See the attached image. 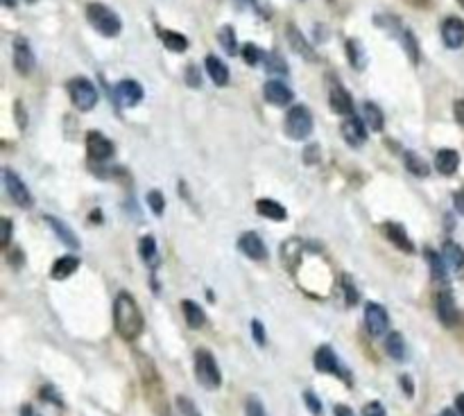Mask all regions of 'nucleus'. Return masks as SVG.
<instances>
[{
	"instance_id": "1",
	"label": "nucleus",
	"mask_w": 464,
	"mask_h": 416,
	"mask_svg": "<svg viewBox=\"0 0 464 416\" xmlns=\"http://www.w3.org/2000/svg\"><path fill=\"white\" fill-rule=\"evenodd\" d=\"M114 324L118 335L127 341H134L136 337H141V333L145 328V319L143 312L138 308V303L134 301V296L127 292H120L116 296L114 303Z\"/></svg>"
},
{
	"instance_id": "2",
	"label": "nucleus",
	"mask_w": 464,
	"mask_h": 416,
	"mask_svg": "<svg viewBox=\"0 0 464 416\" xmlns=\"http://www.w3.org/2000/svg\"><path fill=\"white\" fill-rule=\"evenodd\" d=\"M86 18L102 36H118L123 29L120 18L114 10H109L107 5L102 3H88L86 7Z\"/></svg>"
},
{
	"instance_id": "3",
	"label": "nucleus",
	"mask_w": 464,
	"mask_h": 416,
	"mask_svg": "<svg viewBox=\"0 0 464 416\" xmlns=\"http://www.w3.org/2000/svg\"><path fill=\"white\" fill-rule=\"evenodd\" d=\"M195 378L206 389H218L222 385V374H220L218 362L213 358V353L206 351V348L195 351Z\"/></svg>"
},
{
	"instance_id": "4",
	"label": "nucleus",
	"mask_w": 464,
	"mask_h": 416,
	"mask_svg": "<svg viewBox=\"0 0 464 416\" xmlns=\"http://www.w3.org/2000/svg\"><path fill=\"white\" fill-rule=\"evenodd\" d=\"M313 131V114L308 111L304 104H297L288 111L285 116V133L292 140H304L311 136Z\"/></svg>"
},
{
	"instance_id": "5",
	"label": "nucleus",
	"mask_w": 464,
	"mask_h": 416,
	"mask_svg": "<svg viewBox=\"0 0 464 416\" xmlns=\"http://www.w3.org/2000/svg\"><path fill=\"white\" fill-rule=\"evenodd\" d=\"M68 93H70L73 104H75L79 111H91L95 104H98V91H95V86L84 77L70 79L68 81Z\"/></svg>"
},
{
	"instance_id": "6",
	"label": "nucleus",
	"mask_w": 464,
	"mask_h": 416,
	"mask_svg": "<svg viewBox=\"0 0 464 416\" xmlns=\"http://www.w3.org/2000/svg\"><path fill=\"white\" fill-rule=\"evenodd\" d=\"M315 369H318L320 374H333L351 385V378L347 376V371L340 367V360H337V355L331 346L318 348V353H315Z\"/></svg>"
},
{
	"instance_id": "7",
	"label": "nucleus",
	"mask_w": 464,
	"mask_h": 416,
	"mask_svg": "<svg viewBox=\"0 0 464 416\" xmlns=\"http://www.w3.org/2000/svg\"><path fill=\"white\" fill-rule=\"evenodd\" d=\"M3 177H5L7 195L12 197V202L18 204L21 208H29V206H32V195H29V190L25 188L23 179H21L16 172H12L10 168L3 170Z\"/></svg>"
},
{
	"instance_id": "8",
	"label": "nucleus",
	"mask_w": 464,
	"mask_h": 416,
	"mask_svg": "<svg viewBox=\"0 0 464 416\" xmlns=\"http://www.w3.org/2000/svg\"><path fill=\"white\" fill-rule=\"evenodd\" d=\"M365 324H367V330H370L372 337H381L385 335L387 328H389V317L383 306L378 303H367L365 306Z\"/></svg>"
},
{
	"instance_id": "9",
	"label": "nucleus",
	"mask_w": 464,
	"mask_h": 416,
	"mask_svg": "<svg viewBox=\"0 0 464 416\" xmlns=\"http://www.w3.org/2000/svg\"><path fill=\"white\" fill-rule=\"evenodd\" d=\"M86 152L91 161H107L114 156V143L100 131H88L86 133Z\"/></svg>"
},
{
	"instance_id": "10",
	"label": "nucleus",
	"mask_w": 464,
	"mask_h": 416,
	"mask_svg": "<svg viewBox=\"0 0 464 416\" xmlns=\"http://www.w3.org/2000/svg\"><path fill=\"white\" fill-rule=\"evenodd\" d=\"M14 68H16L21 75H29V73L34 70V52L23 36L14 39Z\"/></svg>"
},
{
	"instance_id": "11",
	"label": "nucleus",
	"mask_w": 464,
	"mask_h": 416,
	"mask_svg": "<svg viewBox=\"0 0 464 416\" xmlns=\"http://www.w3.org/2000/svg\"><path fill=\"white\" fill-rule=\"evenodd\" d=\"M435 310H437L439 322L444 326H453L455 322H458V308H455V299L448 289H441V292L437 294Z\"/></svg>"
},
{
	"instance_id": "12",
	"label": "nucleus",
	"mask_w": 464,
	"mask_h": 416,
	"mask_svg": "<svg viewBox=\"0 0 464 416\" xmlns=\"http://www.w3.org/2000/svg\"><path fill=\"white\" fill-rule=\"evenodd\" d=\"M238 247H240V251L245 254L247 258H252V260H265L268 258V247H265V242L261 240V235L259 233H242L240 235V240H238Z\"/></svg>"
},
{
	"instance_id": "13",
	"label": "nucleus",
	"mask_w": 464,
	"mask_h": 416,
	"mask_svg": "<svg viewBox=\"0 0 464 416\" xmlns=\"http://www.w3.org/2000/svg\"><path fill=\"white\" fill-rule=\"evenodd\" d=\"M441 39H444L446 46L453 50L464 46V23L458 16H451L444 21V25H441Z\"/></svg>"
},
{
	"instance_id": "14",
	"label": "nucleus",
	"mask_w": 464,
	"mask_h": 416,
	"mask_svg": "<svg viewBox=\"0 0 464 416\" xmlns=\"http://www.w3.org/2000/svg\"><path fill=\"white\" fill-rule=\"evenodd\" d=\"M116 98L123 107H136V104L143 100V88L134 79H123L120 84L116 86Z\"/></svg>"
},
{
	"instance_id": "15",
	"label": "nucleus",
	"mask_w": 464,
	"mask_h": 416,
	"mask_svg": "<svg viewBox=\"0 0 464 416\" xmlns=\"http://www.w3.org/2000/svg\"><path fill=\"white\" fill-rule=\"evenodd\" d=\"M288 43H290V48L297 52L299 57H304V59H308V62H318V52L313 50V46L308 43V39L304 34L299 32V27L297 25H288Z\"/></svg>"
},
{
	"instance_id": "16",
	"label": "nucleus",
	"mask_w": 464,
	"mask_h": 416,
	"mask_svg": "<svg viewBox=\"0 0 464 416\" xmlns=\"http://www.w3.org/2000/svg\"><path fill=\"white\" fill-rule=\"evenodd\" d=\"M342 138L347 140L351 147H363L367 143V131H365V125L360 118L351 116L349 120H344L342 125Z\"/></svg>"
},
{
	"instance_id": "17",
	"label": "nucleus",
	"mask_w": 464,
	"mask_h": 416,
	"mask_svg": "<svg viewBox=\"0 0 464 416\" xmlns=\"http://www.w3.org/2000/svg\"><path fill=\"white\" fill-rule=\"evenodd\" d=\"M383 233H385V237L394 244V247H399L401 251H406V254H412V251H415V244H412V240L408 237L406 229H403L401 224H396V222H387V224H383Z\"/></svg>"
},
{
	"instance_id": "18",
	"label": "nucleus",
	"mask_w": 464,
	"mask_h": 416,
	"mask_svg": "<svg viewBox=\"0 0 464 416\" xmlns=\"http://www.w3.org/2000/svg\"><path fill=\"white\" fill-rule=\"evenodd\" d=\"M263 93H265V100L270 104H274V107H285V104H290V100H292L290 88L276 79H270L268 84H265Z\"/></svg>"
},
{
	"instance_id": "19",
	"label": "nucleus",
	"mask_w": 464,
	"mask_h": 416,
	"mask_svg": "<svg viewBox=\"0 0 464 416\" xmlns=\"http://www.w3.org/2000/svg\"><path fill=\"white\" fill-rule=\"evenodd\" d=\"M328 104L337 116H351L353 114V100L342 86H333L328 93Z\"/></svg>"
},
{
	"instance_id": "20",
	"label": "nucleus",
	"mask_w": 464,
	"mask_h": 416,
	"mask_svg": "<svg viewBox=\"0 0 464 416\" xmlns=\"http://www.w3.org/2000/svg\"><path fill=\"white\" fill-rule=\"evenodd\" d=\"M458 166H460V154L455 150H439L435 154V168L437 172H441L444 177H451L458 172Z\"/></svg>"
},
{
	"instance_id": "21",
	"label": "nucleus",
	"mask_w": 464,
	"mask_h": 416,
	"mask_svg": "<svg viewBox=\"0 0 464 416\" xmlns=\"http://www.w3.org/2000/svg\"><path fill=\"white\" fill-rule=\"evenodd\" d=\"M301 254H304V242H301L299 237H290V240H285L281 244V260L288 270H292V267L297 265Z\"/></svg>"
},
{
	"instance_id": "22",
	"label": "nucleus",
	"mask_w": 464,
	"mask_h": 416,
	"mask_svg": "<svg viewBox=\"0 0 464 416\" xmlns=\"http://www.w3.org/2000/svg\"><path fill=\"white\" fill-rule=\"evenodd\" d=\"M181 310H183V317H186L188 328L197 330V328H202V326L206 324V315H204V310H202L200 306H197L195 301H190V299L181 301Z\"/></svg>"
},
{
	"instance_id": "23",
	"label": "nucleus",
	"mask_w": 464,
	"mask_h": 416,
	"mask_svg": "<svg viewBox=\"0 0 464 416\" xmlns=\"http://www.w3.org/2000/svg\"><path fill=\"white\" fill-rule=\"evenodd\" d=\"M256 213L268 220H274V222H283L285 215H288L285 208L279 202H274V199H259V202H256Z\"/></svg>"
},
{
	"instance_id": "24",
	"label": "nucleus",
	"mask_w": 464,
	"mask_h": 416,
	"mask_svg": "<svg viewBox=\"0 0 464 416\" xmlns=\"http://www.w3.org/2000/svg\"><path fill=\"white\" fill-rule=\"evenodd\" d=\"M206 70H209V75L213 79V84L218 86H224L227 81H229V68L224 66V62H220L216 55H209L206 57Z\"/></svg>"
},
{
	"instance_id": "25",
	"label": "nucleus",
	"mask_w": 464,
	"mask_h": 416,
	"mask_svg": "<svg viewBox=\"0 0 464 416\" xmlns=\"http://www.w3.org/2000/svg\"><path fill=\"white\" fill-rule=\"evenodd\" d=\"M77 267H79V258L77 256H62L53 265V270H50V276L57 278V281H64V278H68L70 274L77 270Z\"/></svg>"
},
{
	"instance_id": "26",
	"label": "nucleus",
	"mask_w": 464,
	"mask_h": 416,
	"mask_svg": "<svg viewBox=\"0 0 464 416\" xmlns=\"http://www.w3.org/2000/svg\"><path fill=\"white\" fill-rule=\"evenodd\" d=\"M385 351L392 360H406L408 346H406V339H403L401 333H389L385 337Z\"/></svg>"
},
{
	"instance_id": "27",
	"label": "nucleus",
	"mask_w": 464,
	"mask_h": 416,
	"mask_svg": "<svg viewBox=\"0 0 464 416\" xmlns=\"http://www.w3.org/2000/svg\"><path fill=\"white\" fill-rule=\"evenodd\" d=\"M441 256H444V260H446V265L451 267V270H462L464 267V251H462V247L460 244H455V242H444V249H441Z\"/></svg>"
},
{
	"instance_id": "28",
	"label": "nucleus",
	"mask_w": 464,
	"mask_h": 416,
	"mask_svg": "<svg viewBox=\"0 0 464 416\" xmlns=\"http://www.w3.org/2000/svg\"><path fill=\"white\" fill-rule=\"evenodd\" d=\"M363 116H365L367 127H370L372 131H381L383 127H385V118H383V111L374 102H365L363 104Z\"/></svg>"
},
{
	"instance_id": "29",
	"label": "nucleus",
	"mask_w": 464,
	"mask_h": 416,
	"mask_svg": "<svg viewBox=\"0 0 464 416\" xmlns=\"http://www.w3.org/2000/svg\"><path fill=\"white\" fill-rule=\"evenodd\" d=\"M46 222L50 224V229H53V231H55L59 237H62V242H64V244H68V247H73V249H77V247H79L77 235L73 233L70 229L64 224L62 220H59V218H46Z\"/></svg>"
},
{
	"instance_id": "30",
	"label": "nucleus",
	"mask_w": 464,
	"mask_h": 416,
	"mask_svg": "<svg viewBox=\"0 0 464 416\" xmlns=\"http://www.w3.org/2000/svg\"><path fill=\"white\" fill-rule=\"evenodd\" d=\"M159 36L164 41V46L172 52H183L188 48V39L179 32H172V29H159Z\"/></svg>"
},
{
	"instance_id": "31",
	"label": "nucleus",
	"mask_w": 464,
	"mask_h": 416,
	"mask_svg": "<svg viewBox=\"0 0 464 416\" xmlns=\"http://www.w3.org/2000/svg\"><path fill=\"white\" fill-rule=\"evenodd\" d=\"M138 251H141V258L147 265L157 267L159 265V251H157V242H154L152 235H143L141 242H138Z\"/></svg>"
},
{
	"instance_id": "32",
	"label": "nucleus",
	"mask_w": 464,
	"mask_h": 416,
	"mask_svg": "<svg viewBox=\"0 0 464 416\" xmlns=\"http://www.w3.org/2000/svg\"><path fill=\"white\" fill-rule=\"evenodd\" d=\"M218 41H220V46L224 48V52L227 55H235V50H238V43H235V29L231 27V25H224V27H220V32H218Z\"/></svg>"
},
{
	"instance_id": "33",
	"label": "nucleus",
	"mask_w": 464,
	"mask_h": 416,
	"mask_svg": "<svg viewBox=\"0 0 464 416\" xmlns=\"http://www.w3.org/2000/svg\"><path fill=\"white\" fill-rule=\"evenodd\" d=\"M426 258H428V265H430V272H433V276L435 278H439V281H444L446 278V260H444V256H439V254H435L433 249H426Z\"/></svg>"
},
{
	"instance_id": "34",
	"label": "nucleus",
	"mask_w": 464,
	"mask_h": 416,
	"mask_svg": "<svg viewBox=\"0 0 464 416\" xmlns=\"http://www.w3.org/2000/svg\"><path fill=\"white\" fill-rule=\"evenodd\" d=\"M406 168L410 170L412 174H417V177H428L430 174L428 163H426L422 156H417L415 152H408L406 154Z\"/></svg>"
},
{
	"instance_id": "35",
	"label": "nucleus",
	"mask_w": 464,
	"mask_h": 416,
	"mask_svg": "<svg viewBox=\"0 0 464 416\" xmlns=\"http://www.w3.org/2000/svg\"><path fill=\"white\" fill-rule=\"evenodd\" d=\"M265 68H268L270 75H288V64H285L283 57L276 55V52L265 59Z\"/></svg>"
},
{
	"instance_id": "36",
	"label": "nucleus",
	"mask_w": 464,
	"mask_h": 416,
	"mask_svg": "<svg viewBox=\"0 0 464 416\" xmlns=\"http://www.w3.org/2000/svg\"><path fill=\"white\" fill-rule=\"evenodd\" d=\"M147 204H150V208H152V213H154V215H164V211H166L164 192L150 190V192H147Z\"/></svg>"
},
{
	"instance_id": "37",
	"label": "nucleus",
	"mask_w": 464,
	"mask_h": 416,
	"mask_svg": "<svg viewBox=\"0 0 464 416\" xmlns=\"http://www.w3.org/2000/svg\"><path fill=\"white\" fill-rule=\"evenodd\" d=\"M242 59H245V64L256 66V64H261L263 52L259 46H254V43H247V46H242Z\"/></svg>"
},
{
	"instance_id": "38",
	"label": "nucleus",
	"mask_w": 464,
	"mask_h": 416,
	"mask_svg": "<svg viewBox=\"0 0 464 416\" xmlns=\"http://www.w3.org/2000/svg\"><path fill=\"white\" fill-rule=\"evenodd\" d=\"M403 46H406V50H408V55H410V62L412 64H417L419 62V48H417V41H415V36H412V32H403Z\"/></svg>"
},
{
	"instance_id": "39",
	"label": "nucleus",
	"mask_w": 464,
	"mask_h": 416,
	"mask_svg": "<svg viewBox=\"0 0 464 416\" xmlns=\"http://www.w3.org/2000/svg\"><path fill=\"white\" fill-rule=\"evenodd\" d=\"M177 407H179L181 416H200V410L195 407V403L186 396H179L177 398Z\"/></svg>"
},
{
	"instance_id": "40",
	"label": "nucleus",
	"mask_w": 464,
	"mask_h": 416,
	"mask_svg": "<svg viewBox=\"0 0 464 416\" xmlns=\"http://www.w3.org/2000/svg\"><path fill=\"white\" fill-rule=\"evenodd\" d=\"M245 412H247V416H268V414H265L263 403H261V400L256 398V396H249V398H247Z\"/></svg>"
},
{
	"instance_id": "41",
	"label": "nucleus",
	"mask_w": 464,
	"mask_h": 416,
	"mask_svg": "<svg viewBox=\"0 0 464 416\" xmlns=\"http://www.w3.org/2000/svg\"><path fill=\"white\" fill-rule=\"evenodd\" d=\"M304 400H306V405H308V410H311L315 416H320L322 414V403H320V398L315 396V391H304Z\"/></svg>"
},
{
	"instance_id": "42",
	"label": "nucleus",
	"mask_w": 464,
	"mask_h": 416,
	"mask_svg": "<svg viewBox=\"0 0 464 416\" xmlns=\"http://www.w3.org/2000/svg\"><path fill=\"white\" fill-rule=\"evenodd\" d=\"M342 285H344V294H347V303H349V306H356V303H358V292H356V287H353L351 278L344 276Z\"/></svg>"
},
{
	"instance_id": "43",
	"label": "nucleus",
	"mask_w": 464,
	"mask_h": 416,
	"mask_svg": "<svg viewBox=\"0 0 464 416\" xmlns=\"http://www.w3.org/2000/svg\"><path fill=\"white\" fill-rule=\"evenodd\" d=\"M363 416H385V407H383L378 400H372L363 407Z\"/></svg>"
},
{
	"instance_id": "44",
	"label": "nucleus",
	"mask_w": 464,
	"mask_h": 416,
	"mask_svg": "<svg viewBox=\"0 0 464 416\" xmlns=\"http://www.w3.org/2000/svg\"><path fill=\"white\" fill-rule=\"evenodd\" d=\"M252 337L256 339V344L259 346H265V328H263V324L259 322V319H254L252 322Z\"/></svg>"
},
{
	"instance_id": "45",
	"label": "nucleus",
	"mask_w": 464,
	"mask_h": 416,
	"mask_svg": "<svg viewBox=\"0 0 464 416\" xmlns=\"http://www.w3.org/2000/svg\"><path fill=\"white\" fill-rule=\"evenodd\" d=\"M347 50H349V55H351V64L356 66V68H363V62H360V52H358V43L356 41H349L347 43Z\"/></svg>"
},
{
	"instance_id": "46",
	"label": "nucleus",
	"mask_w": 464,
	"mask_h": 416,
	"mask_svg": "<svg viewBox=\"0 0 464 416\" xmlns=\"http://www.w3.org/2000/svg\"><path fill=\"white\" fill-rule=\"evenodd\" d=\"M318 159H320V145H311L304 152V161L308 163V166H313V163H318Z\"/></svg>"
},
{
	"instance_id": "47",
	"label": "nucleus",
	"mask_w": 464,
	"mask_h": 416,
	"mask_svg": "<svg viewBox=\"0 0 464 416\" xmlns=\"http://www.w3.org/2000/svg\"><path fill=\"white\" fill-rule=\"evenodd\" d=\"M41 398H46L48 403H57V405H62V398L57 396V391H55L53 387H43V391H41Z\"/></svg>"
},
{
	"instance_id": "48",
	"label": "nucleus",
	"mask_w": 464,
	"mask_h": 416,
	"mask_svg": "<svg viewBox=\"0 0 464 416\" xmlns=\"http://www.w3.org/2000/svg\"><path fill=\"white\" fill-rule=\"evenodd\" d=\"M186 73H188L186 79H188V84H190V86H200V84H202V79L197 77V68H195V66H188V70H186Z\"/></svg>"
},
{
	"instance_id": "49",
	"label": "nucleus",
	"mask_w": 464,
	"mask_h": 416,
	"mask_svg": "<svg viewBox=\"0 0 464 416\" xmlns=\"http://www.w3.org/2000/svg\"><path fill=\"white\" fill-rule=\"evenodd\" d=\"M453 114H455V120H458L464 127V102L462 100H458L453 104Z\"/></svg>"
},
{
	"instance_id": "50",
	"label": "nucleus",
	"mask_w": 464,
	"mask_h": 416,
	"mask_svg": "<svg viewBox=\"0 0 464 416\" xmlns=\"http://www.w3.org/2000/svg\"><path fill=\"white\" fill-rule=\"evenodd\" d=\"M3 247H7V244H10V237H12V222L7 220V218H3Z\"/></svg>"
},
{
	"instance_id": "51",
	"label": "nucleus",
	"mask_w": 464,
	"mask_h": 416,
	"mask_svg": "<svg viewBox=\"0 0 464 416\" xmlns=\"http://www.w3.org/2000/svg\"><path fill=\"white\" fill-rule=\"evenodd\" d=\"M335 416H356L349 405H335Z\"/></svg>"
},
{
	"instance_id": "52",
	"label": "nucleus",
	"mask_w": 464,
	"mask_h": 416,
	"mask_svg": "<svg viewBox=\"0 0 464 416\" xmlns=\"http://www.w3.org/2000/svg\"><path fill=\"white\" fill-rule=\"evenodd\" d=\"M455 208H458L460 213H464V192H458V195H455Z\"/></svg>"
},
{
	"instance_id": "53",
	"label": "nucleus",
	"mask_w": 464,
	"mask_h": 416,
	"mask_svg": "<svg viewBox=\"0 0 464 416\" xmlns=\"http://www.w3.org/2000/svg\"><path fill=\"white\" fill-rule=\"evenodd\" d=\"M401 385H403V389H406L408 396H412V382H410V378H408V376H403V378H401Z\"/></svg>"
},
{
	"instance_id": "54",
	"label": "nucleus",
	"mask_w": 464,
	"mask_h": 416,
	"mask_svg": "<svg viewBox=\"0 0 464 416\" xmlns=\"http://www.w3.org/2000/svg\"><path fill=\"white\" fill-rule=\"evenodd\" d=\"M455 407H458V414L464 416V393H460L458 400H455Z\"/></svg>"
},
{
	"instance_id": "55",
	"label": "nucleus",
	"mask_w": 464,
	"mask_h": 416,
	"mask_svg": "<svg viewBox=\"0 0 464 416\" xmlns=\"http://www.w3.org/2000/svg\"><path fill=\"white\" fill-rule=\"evenodd\" d=\"M21 416H34V414H32V407H29V405H23V407H21Z\"/></svg>"
},
{
	"instance_id": "56",
	"label": "nucleus",
	"mask_w": 464,
	"mask_h": 416,
	"mask_svg": "<svg viewBox=\"0 0 464 416\" xmlns=\"http://www.w3.org/2000/svg\"><path fill=\"white\" fill-rule=\"evenodd\" d=\"M439 416H455V412L451 410V407H446V410H441Z\"/></svg>"
},
{
	"instance_id": "57",
	"label": "nucleus",
	"mask_w": 464,
	"mask_h": 416,
	"mask_svg": "<svg viewBox=\"0 0 464 416\" xmlns=\"http://www.w3.org/2000/svg\"><path fill=\"white\" fill-rule=\"evenodd\" d=\"M238 3H242V5H256V0H238Z\"/></svg>"
},
{
	"instance_id": "58",
	"label": "nucleus",
	"mask_w": 464,
	"mask_h": 416,
	"mask_svg": "<svg viewBox=\"0 0 464 416\" xmlns=\"http://www.w3.org/2000/svg\"><path fill=\"white\" fill-rule=\"evenodd\" d=\"M5 5H7V7H12V5H14V0H5Z\"/></svg>"
},
{
	"instance_id": "59",
	"label": "nucleus",
	"mask_w": 464,
	"mask_h": 416,
	"mask_svg": "<svg viewBox=\"0 0 464 416\" xmlns=\"http://www.w3.org/2000/svg\"><path fill=\"white\" fill-rule=\"evenodd\" d=\"M458 3H460V5H462V10H464V0H458Z\"/></svg>"
}]
</instances>
